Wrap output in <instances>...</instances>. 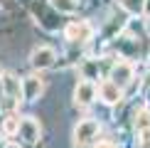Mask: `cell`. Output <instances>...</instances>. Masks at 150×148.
<instances>
[{
  "label": "cell",
  "instance_id": "16",
  "mask_svg": "<svg viewBox=\"0 0 150 148\" xmlns=\"http://www.w3.org/2000/svg\"><path fill=\"white\" fill-rule=\"evenodd\" d=\"M145 15L150 17V0H145Z\"/></svg>",
  "mask_w": 150,
  "mask_h": 148
},
{
  "label": "cell",
  "instance_id": "9",
  "mask_svg": "<svg viewBox=\"0 0 150 148\" xmlns=\"http://www.w3.org/2000/svg\"><path fill=\"white\" fill-rule=\"evenodd\" d=\"M0 86H3L5 99H10V101H20V96H22V82L15 77V74H3Z\"/></svg>",
  "mask_w": 150,
  "mask_h": 148
},
{
  "label": "cell",
  "instance_id": "21",
  "mask_svg": "<svg viewBox=\"0 0 150 148\" xmlns=\"http://www.w3.org/2000/svg\"><path fill=\"white\" fill-rule=\"evenodd\" d=\"M0 79H3V72H0Z\"/></svg>",
  "mask_w": 150,
  "mask_h": 148
},
{
  "label": "cell",
  "instance_id": "14",
  "mask_svg": "<svg viewBox=\"0 0 150 148\" xmlns=\"http://www.w3.org/2000/svg\"><path fill=\"white\" fill-rule=\"evenodd\" d=\"M93 148H116V146L111 143V141H98V143L93 146Z\"/></svg>",
  "mask_w": 150,
  "mask_h": 148
},
{
  "label": "cell",
  "instance_id": "20",
  "mask_svg": "<svg viewBox=\"0 0 150 148\" xmlns=\"http://www.w3.org/2000/svg\"><path fill=\"white\" fill-rule=\"evenodd\" d=\"M0 96H5V94H3V86H0Z\"/></svg>",
  "mask_w": 150,
  "mask_h": 148
},
{
  "label": "cell",
  "instance_id": "5",
  "mask_svg": "<svg viewBox=\"0 0 150 148\" xmlns=\"http://www.w3.org/2000/svg\"><path fill=\"white\" fill-rule=\"evenodd\" d=\"M42 91H45V82H42V77L30 74V77L22 79V99H25V101H37Z\"/></svg>",
  "mask_w": 150,
  "mask_h": 148
},
{
  "label": "cell",
  "instance_id": "6",
  "mask_svg": "<svg viewBox=\"0 0 150 148\" xmlns=\"http://www.w3.org/2000/svg\"><path fill=\"white\" fill-rule=\"evenodd\" d=\"M40 133H42V128H40V121H35L32 116H27V119H20V131H17V136L25 141V143H37L40 141Z\"/></svg>",
  "mask_w": 150,
  "mask_h": 148
},
{
  "label": "cell",
  "instance_id": "17",
  "mask_svg": "<svg viewBox=\"0 0 150 148\" xmlns=\"http://www.w3.org/2000/svg\"><path fill=\"white\" fill-rule=\"evenodd\" d=\"M145 30H148V35H150V20H148V25H145Z\"/></svg>",
  "mask_w": 150,
  "mask_h": 148
},
{
  "label": "cell",
  "instance_id": "11",
  "mask_svg": "<svg viewBox=\"0 0 150 148\" xmlns=\"http://www.w3.org/2000/svg\"><path fill=\"white\" fill-rule=\"evenodd\" d=\"M135 128H138L140 136L150 138V114H148V111H140V114L135 116Z\"/></svg>",
  "mask_w": 150,
  "mask_h": 148
},
{
  "label": "cell",
  "instance_id": "12",
  "mask_svg": "<svg viewBox=\"0 0 150 148\" xmlns=\"http://www.w3.org/2000/svg\"><path fill=\"white\" fill-rule=\"evenodd\" d=\"M121 3V8L130 12V15H140V12H145V0H118Z\"/></svg>",
  "mask_w": 150,
  "mask_h": 148
},
{
  "label": "cell",
  "instance_id": "18",
  "mask_svg": "<svg viewBox=\"0 0 150 148\" xmlns=\"http://www.w3.org/2000/svg\"><path fill=\"white\" fill-rule=\"evenodd\" d=\"M5 148H17V146H15V143H10V146H5Z\"/></svg>",
  "mask_w": 150,
  "mask_h": 148
},
{
  "label": "cell",
  "instance_id": "3",
  "mask_svg": "<svg viewBox=\"0 0 150 148\" xmlns=\"http://www.w3.org/2000/svg\"><path fill=\"white\" fill-rule=\"evenodd\" d=\"M54 62H57V52H54L52 47H47V45L35 47L32 54H30V64H32V69H37V72L54 67Z\"/></svg>",
  "mask_w": 150,
  "mask_h": 148
},
{
  "label": "cell",
  "instance_id": "8",
  "mask_svg": "<svg viewBox=\"0 0 150 148\" xmlns=\"http://www.w3.org/2000/svg\"><path fill=\"white\" fill-rule=\"evenodd\" d=\"M98 96H101L103 104H108V106H113L123 99V89L118 86L116 82H111V79H106V82L98 84Z\"/></svg>",
  "mask_w": 150,
  "mask_h": 148
},
{
  "label": "cell",
  "instance_id": "13",
  "mask_svg": "<svg viewBox=\"0 0 150 148\" xmlns=\"http://www.w3.org/2000/svg\"><path fill=\"white\" fill-rule=\"evenodd\" d=\"M52 5L54 10L64 12V15H71V12L79 10V0H52Z\"/></svg>",
  "mask_w": 150,
  "mask_h": 148
},
{
  "label": "cell",
  "instance_id": "15",
  "mask_svg": "<svg viewBox=\"0 0 150 148\" xmlns=\"http://www.w3.org/2000/svg\"><path fill=\"white\" fill-rule=\"evenodd\" d=\"M10 5H12L10 0H0V8H10Z\"/></svg>",
  "mask_w": 150,
  "mask_h": 148
},
{
  "label": "cell",
  "instance_id": "19",
  "mask_svg": "<svg viewBox=\"0 0 150 148\" xmlns=\"http://www.w3.org/2000/svg\"><path fill=\"white\" fill-rule=\"evenodd\" d=\"M148 106H150V91H148Z\"/></svg>",
  "mask_w": 150,
  "mask_h": 148
},
{
  "label": "cell",
  "instance_id": "7",
  "mask_svg": "<svg viewBox=\"0 0 150 148\" xmlns=\"http://www.w3.org/2000/svg\"><path fill=\"white\" fill-rule=\"evenodd\" d=\"M96 94H98V89L93 82H79L76 89H74V104L76 106H89V104H93Z\"/></svg>",
  "mask_w": 150,
  "mask_h": 148
},
{
  "label": "cell",
  "instance_id": "4",
  "mask_svg": "<svg viewBox=\"0 0 150 148\" xmlns=\"http://www.w3.org/2000/svg\"><path fill=\"white\" fill-rule=\"evenodd\" d=\"M135 79V69L130 62H116L113 69H111V82H116L121 89H126L128 84H133Z\"/></svg>",
  "mask_w": 150,
  "mask_h": 148
},
{
  "label": "cell",
  "instance_id": "1",
  "mask_svg": "<svg viewBox=\"0 0 150 148\" xmlns=\"http://www.w3.org/2000/svg\"><path fill=\"white\" fill-rule=\"evenodd\" d=\"M98 131H101V126H98L96 119H84V121H79L76 128H74V143H76V146L91 143V141L98 136Z\"/></svg>",
  "mask_w": 150,
  "mask_h": 148
},
{
  "label": "cell",
  "instance_id": "2",
  "mask_svg": "<svg viewBox=\"0 0 150 148\" xmlns=\"http://www.w3.org/2000/svg\"><path fill=\"white\" fill-rule=\"evenodd\" d=\"M93 35V27L86 20H74L64 27V37L69 42H79V45H84V42H89Z\"/></svg>",
  "mask_w": 150,
  "mask_h": 148
},
{
  "label": "cell",
  "instance_id": "10",
  "mask_svg": "<svg viewBox=\"0 0 150 148\" xmlns=\"http://www.w3.org/2000/svg\"><path fill=\"white\" fill-rule=\"evenodd\" d=\"M0 128H3L5 136H17V131H20V119L15 114H8L3 119V123H0Z\"/></svg>",
  "mask_w": 150,
  "mask_h": 148
}]
</instances>
